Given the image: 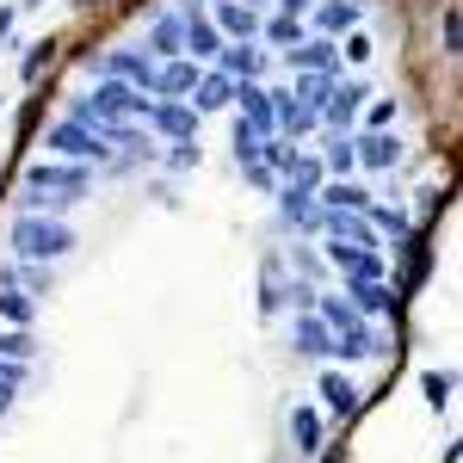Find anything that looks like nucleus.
I'll list each match as a JSON object with an SVG mask.
<instances>
[{
    "label": "nucleus",
    "mask_w": 463,
    "mask_h": 463,
    "mask_svg": "<svg viewBox=\"0 0 463 463\" xmlns=\"http://www.w3.org/2000/svg\"><path fill=\"white\" fill-rule=\"evenodd\" d=\"M80 248V229L69 216H43V211H19L6 222V253L13 260H37V266H62Z\"/></svg>",
    "instance_id": "1"
},
{
    "label": "nucleus",
    "mask_w": 463,
    "mask_h": 463,
    "mask_svg": "<svg viewBox=\"0 0 463 463\" xmlns=\"http://www.w3.org/2000/svg\"><path fill=\"white\" fill-rule=\"evenodd\" d=\"M43 155L50 161H80V167H106L111 161V143L93 130V124H74V118H56V124H43Z\"/></svg>",
    "instance_id": "2"
},
{
    "label": "nucleus",
    "mask_w": 463,
    "mask_h": 463,
    "mask_svg": "<svg viewBox=\"0 0 463 463\" xmlns=\"http://www.w3.org/2000/svg\"><path fill=\"white\" fill-rule=\"evenodd\" d=\"M19 185H32V192H62V198H93V185H99V174L93 167H80V161H50V155H37L32 167L19 174Z\"/></svg>",
    "instance_id": "3"
},
{
    "label": "nucleus",
    "mask_w": 463,
    "mask_h": 463,
    "mask_svg": "<svg viewBox=\"0 0 463 463\" xmlns=\"http://www.w3.org/2000/svg\"><path fill=\"white\" fill-rule=\"evenodd\" d=\"M316 408H321V420H327V427H353L358 414H364V390H358L340 364H321V377H316Z\"/></svg>",
    "instance_id": "4"
},
{
    "label": "nucleus",
    "mask_w": 463,
    "mask_h": 463,
    "mask_svg": "<svg viewBox=\"0 0 463 463\" xmlns=\"http://www.w3.org/2000/svg\"><path fill=\"white\" fill-rule=\"evenodd\" d=\"M377 87L364 80V74H340L334 87H327V99H321V130H358V111L371 99Z\"/></svg>",
    "instance_id": "5"
},
{
    "label": "nucleus",
    "mask_w": 463,
    "mask_h": 463,
    "mask_svg": "<svg viewBox=\"0 0 463 463\" xmlns=\"http://www.w3.org/2000/svg\"><path fill=\"white\" fill-rule=\"evenodd\" d=\"M198 124H204V118L185 106V99H155V93H148L143 130L155 137V143H192V137H198Z\"/></svg>",
    "instance_id": "6"
},
{
    "label": "nucleus",
    "mask_w": 463,
    "mask_h": 463,
    "mask_svg": "<svg viewBox=\"0 0 463 463\" xmlns=\"http://www.w3.org/2000/svg\"><path fill=\"white\" fill-rule=\"evenodd\" d=\"M155 69H161V62L148 56L143 43H111V50H99V74L137 87V93H155Z\"/></svg>",
    "instance_id": "7"
},
{
    "label": "nucleus",
    "mask_w": 463,
    "mask_h": 463,
    "mask_svg": "<svg viewBox=\"0 0 463 463\" xmlns=\"http://www.w3.org/2000/svg\"><path fill=\"white\" fill-rule=\"evenodd\" d=\"M279 229H290V235H321V204L309 185H297V179H279Z\"/></svg>",
    "instance_id": "8"
},
{
    "label": "nucleus",
    "mask_w": 463,
    "mask_h": 463,
    "mask_svg": "<svg viewBox=\"0 0 463 463\" xmlns=\"http://www.w3.org/2000/svg\"><path fill=\"white\" fill-rule=\"evenodd\" d=\"M279 62H285L290 74H346V62H340V43L334 37H303V43H290V50H279Z\"/></svg>",
    "instance_id": "9"
},
{
    "label": "nucleus",
    "mask_w": 463,
    "mask_h": 463,
    "mask_svg": "<svg viewBox=\"0 0 463 463\" xmlns=\"http://www.w3.org/2000/svg\"><path fill=\"white\" fill-rule=\"evenodd\" d=\"M229 111H235V124H248L253 137H279V124H272V93H266V80H235V93H229Z\"/></svg>",
    "instance_id": "10"
},
{
    "label": "nucleus",
    "mask_w": 463,
    "mask_h": 463,
    "mask_svg": "<svg viewBox=\"0 0 463 463\" xmlns=\"http://www.w3.org/2000/svg\"><path fill=\"white\" fill-rule=\"evenodd\" d=\"M340 297H346V303H353L358 316L364 321H402V309H408V303H402V297H395V285L390 279H364V285H340Z\"/></svg>",
    "instance_id": "11"
},
{
    "label": "nucleus",
    "mask_w": 463,
    "mask_h": 463,
    "mask_svg": "<svg viewBox=\"0 0 463 463\" xmlns=\"http://www.w3.org/2000/svg\"><path fill=\"white\" fill-rule=\"evenodd\" d=\"M358 174H395L402 167V137L395 130H353Z\"/></svg>",
    "instance_id": "12"
},
{
    "label": "nucleus",
    "mask_w": 463,
    "mask_h": 463,
    "mask_svg": "<svg viewBox=\"0 0 463 463\" xmlns=\"http://www.w3.org/2000/svg\"><path fill=\"white\" fill-rule=\"evenodd\" d=\"M260 6L248 0H211V25L222 32V43H260Z\"/></svg>",
    "instance_id": "13"
},
{
    "label": "nucleus",
    "mask_w": 463,
    "mask_h": 463,
    "mask_svg": "<svg viewBox=\"0 0 463 463\" xmlns=\"http://www.w3.org/2000/svg\"><path fill=\"white\" fill-rule=\"evenodd\" d=\"M211 69H222L229 80H266L272 74V50L266 43H222Z\"/></svg>",
    "instance_id": "14"
},
{
    "label": "nucleus",
    "mask_w": 463,
    "mask_h": 463,
    "mask_svg": "<svg viewBox=\"0 0 463 463\" xmlns=\"http://www.w3.org/2000/svg\"><path fill=\"white\" fill-rule=\"evenodd\" d=\"M303 25H309L316 37H334V43H340L346 32H358V25H364V6H358V0H316Z\"/></svg>",
    "instance_id": "15"
},
{
    "label": "nucleus",
    "mask_w": 463,
    "mask_h": 463,
    "mask_svg": "<svg viewBox=\"0 0 463 463\" xmlns=\"http://www.w3.org/2000/svg\"><path fill=\"white\" fill-rule=\"evenodd\" d=\"M364 222L377 229V241H383V253H395V248H402V241H408V235H414V229H420V222H414V216L402 211L395 198H377V204L364 211Z\"/></svg>",
    "instance_id": "16"
},
{
    "label": "nucleus",
    "mask_w": 463,
    "mask_h": 463,
    "mask_svg": "<svg viewBox=\"0 0 463 463\" xmlns=\"http://www.w3.org/2000/svg\"><path fill=\"white\" fill-rule=\"evenodd\" d=\"M290 353L334 364V334H327V321H321L316 309H309V316H290Z\"/></svg>",
    "instance_id": "17"
},
{
    "label": "nucleus",
    "mask_w": 463,
    "mask_h": 463,
    "mask_svg": "<svg viewBox=\"0 0 463 463\" xmlns=\"http://www.w3.org/2000/svg\"><path fill=\"white\" fill-rule=\"evenodd\" d=\"M0 279H13L32 303H50V297H56V266H37V260H13V253H6V260H0Z\"/></svg>",
    "instance_id": "18"
},
{
    "label": "nucleus",
    "mask_w": 463,
    "mask_h": 463,
    "mask_svg": "<svg viewBox=\"0 0 463 463\" xmlns=\"http://www.w3.org/2000/svg\"><path fill=\"white\" fill-rule=\"evenodd\" d=\"M290 445L303 458H321L327 451V420H321L316 402H290Z\"/></svg>",
    "instance_id": "19"
},
{
    "label": "nucleus",
    "mask_w": 463,
    "mask_h": 463,
    "mask_svg": "<svg viewBox=\"0 0 463 463\" xmlns=\"http://www.w3.org/2000/svg\"><path fill=\"white\" fill-rule=\"evenodd\" d=\"M143 50L155 56V62H174V56H185V37H179V13H174V6H161V13L143 25Z\"/></svg>",
    "instance_id": "20"
},
{
    "label": "nucleus",
    "mask_w": 463,
    "mask_h": 463,
    "mask_svg": "<svg viewBox=\"0 0 463 463\" xmlns=\"http://www.w3.org/2000/svg\"><path fill=\"white\" fill-rule=\"evenodd\" d=\"M316 204L321 211H371V204H377V192H371V185H358V179H321L316 185Z\"/></svg>",
    "instance_id": "21"
},
{
    "label": "nucleus",
    "mask_w": 463,
    "mask_h": 463,
    "mask_svg": "<svg viewBox=\"0 0 463 463\" xmlns=\"http://www.w3.org/2000/svg\"><path fill=\"white\" fill-rule=\"evenodd\" d=\"M229 93H235V80H229L222 69H204V74H198V87L185 93V106L198 111V118H216V111H229Z\"/></svg>",
    "instance_id": "22"
},
{
    "label": "nucleus",
    "mask_w": 463,
    "mask_h": 463,
    "mask_svg": "<svg viewBox=\"0 0 463 463\" xmlns=\"http://www.w3.org/2000/svg\"><path fill=\"white\" fill-rule=\"evenodd\" d=\"M198 74H204V62H192V56L161 62V69H155V99H185V93L198 87Z\"/></svg>",
    "instance_id": "23"
},
{
    "label": "nucleus",
    "mask_w": 463,
    "mask_h": 463,
    "mask_svg": "<svg viewBox=\"0 0 463 463\" xmlns=\"http://www.w3.org/2000/svg\"><path fill=\"white\" fill-rule=\"evenodd\" d=\"M285 253L279 248H266V260H260V316L272 321V316H285Z\"/></svg>",
    "instance_id": "24"
},
{
    "label": "nucleus",
    "mask_w": 463,
    "mask_h": 463,
    "mask_svg": "<svg viewBox=\"0 0 463 463\" xmlns=\"http://www.w3.org/2000/svg\"><path fill=\"white\" fill-rule=\"evenodd\" d=\"M321 174H327V179H358L353 130H327V143H321Z\"/></svg>",
    "instance_id": "25"
},
{
    "label": "nucleus",
    "mask_w": 463,
    "mask_h": 463,
    "mask_svg": "<svg viewBox=\"0 0 463 463\" xmlns=\"http://www.w3.org/2000/svg\"><path fill=\"white\" fill-rule=\"evenodd\" d=\"M56 56H62V37H56V32L32 37V43H25V56H19V80H25V87H37V80L50 74V62H56Z\"/></svg>",
    "instance_id": "26"
},
{
    "label": "nucleus",
    "mask_w": 463,
    "mask_h": 463,
    "mask_svg": "<svg viewBox=\"0 0 463 463\" xmlns=\"http://www.w3.org/2000/svg\"><path fill=\"white\" fill-rule=\"evenodd\" d=\"M37 316H43V303H32L13 279H0V327H37Z\"/></svg>",
    "instance_id": "27"
},
{
    "label": "nucleus",
    "mask_w": 463,
    "mask_h": 463,
    "mask_svg": "<svg viewBox=\"0 0 463 463\" xmlns=\"http://www.w3.org/2000/svg\"><path fill=\"white\" fill-rule=\"evenodd\" d=\"M420 395H427L432 414H451V395H458V371H451V364H427V371H420Z\"/></svg>",
    "instance_id": "28"
},
{
    "label": "nucleus",
    "mask_w": 463,
    "mask_h": 463,
    "mask_svg": "<svg viewBox=\"0 0 463 463\" xmlns=\"http://www.w3.org/2000/svg\"><path fill=\"white\" fill-rule=\"evenodd\" d=\"M303 37H309V25H303V19H290V13H266V19H260V43H266L272 56L290 50V43H303Z\"/></svg>",
    "instance_id": "29"
},
{
    "label": "nucleus",
    "mask_w": 463,
    "mask_h": 463,
    "mask_svg": "<svg viewBox=\"0 0 463 463\" xmlns=\"http://www.w3.org/2000/svg\"><path fill=\"white\" fill-rule=\"evenodd\" d=\"M395 118H402V99L395 93H371L364 111H358V130H395Z\"/></svg>",
    "instance_id": "30"
},
{
    "label": "nucleus",
    "mask_w": 463,
    "mask_h": 463,
    "mask_svg": "<svg viewBox=\"0 0 463 463\" xmlns=\"http://www.w3.org/2000/svg\"><path fill=\"white\" fill-rule=\"evenodd\" d=\"M340 74H290L285 87H290V99H303V106H316V118H321V99H327V87H334Z\"/></svg>",
    "instance_id": "31"
},
{
    "label": "nucleus",
    "mask_w": 463,
    "mask_h": 463,
    "mask_svg": "<svg viewBox=\"0 0 463 463\" xmlns=\"http://www.w3.org/2000/svg\"><path fill=\"white\" fill-rule=\"evenodd\" d=\"M167 174H198V161H204V148H198V137L192 143H161V155H155Z\"/></svg>",
    "instance_id": "32"
},
{
    "label": "nucleus",
    "mask_w": 463,
    "mask_h": 463,
    "mask_svg": "<svg viewBox=\"0 0 463 463\" xmlns=\"http://www.w3.org/2000/svg\"><path fill=\"white\" fill-rule=\"evenodd\" d=\"M0 358L32 364V358H37V327H0Z\"/></svg>",
    "instance_id": "33"
},
{
    "label": "nucleus",
    "mask_w": 463,
    "mask_h": 463,
    "mask_svg": "<svg viewBox=\"0 0 463 463\" xmlns=\"http://www.w3.org/2000/svg\"><path fill=\"white\" fill-rule=\"evenodd\" d=\"M458 37H463L458 0H439V50H445V56H458Z\"/></svg>",
    "instance_id": "34"
},
{
    "label": "nucleus",
    "mask_w": 463,
    "mask_h": 463,
    "mask_svg": "<svg viewBox=\"0 0 463 463\" xmlns=\"http://www.w3.org/2000/svg\"><path fill=\"white\" fill-rule=\"evenodd\" d=\"M285 179H297V185H309V192H316L321 179H327V174H321V155H316V148H297V161H290Z\"/></svg>",
    "instance_id": "35"
},
{
    "label": "nucleus",
    "mask_w": 463,
    "mask_h": 463,
    "mask_svg": "<svg viewBox=\"0 0 463 463\" xmlns=\"http://www.w3.org/2000/svg\"><path fill=\"white\" fill-rule=\"evenodd\" d=\"M279 297H285V309H297V316H309V309H316V285H309V279H285Z\"/></svg>",
    "instance_id": "36"
},
{
    "label": "nucleus",
    "mask_w": 463,
    "mask_h": 463,
    "mask_svg": "<svg viewBox=\"0 0 463 463\" xmlns=\"http://www.w3.org/2000/svg\"><path fill=\"white\" fill-rule=\"evenodd\" d=\"M229 148H235V167H253V161H260V137H253L248 124L229 130Z\"/></svg>",
    "instance_id": "37"
},
{
    "label": "nucleus",
    "mask_w": 463,
    "mask_h": 463,
    "mask_svg": "<svg viewBox=\"0 0 463 463\" xmlns=\"http://www.w3.org/2000/svg\"><path fill=\"white\" fill-rule=\"evenodd\" d=\"M290 266H297V279H309V285H316L321 272H327V266H321V253H316V248H290Z\"/></svg>",
    "instance_id": "38"
},
{
    "label": "nucleus",
    "mask_w": 463,
    "mask_h": 463,
    "mask_svg": "<svg viewBox=\"0 0 463 463\" xmlns=\"http://www.w3.org/2000/svg\"><path fill=\"white\" fill-rule=\"evenodd\" d=\"M13 32H19V0H0V50H13Z\"/></svg>",
    "instance_id": "39"
},
{
    "label": "nucleus",
    "mask_w": 463,
    "mask_h": 463,
    "mask_svg": "<svg viewBox=\"0 0 463 463\" xmlns=\"http://www.w3.org/2000/svg\"><path fill=\"white\" fill-rule=\"evenodd\" d=\"M241 179H248V185H260V192H279V179L266 174V167H260V161H253V167H241Z\"/></svg>",
    "instance_id": "40"
},
{
    "label": "nucleus",
    "mask_w": 463,
    "mask_h": 463,
    "mask_svg": "<svg viewBox=\"0 0 463 463\" xmlns=\"http://www.w3.org/2000/svg\"><path fill=\"white\" fill-rule=\"evenodd\" d=\"M266 6H272V13H290V19H309L316 0H266Z\"/></svg>",
    "instance_id": "41"
},
{
    "label": "nucleus",
    "mask_w": 463,
    "mask_h": 463,
    "mask_svg": "<svg viewBox=\"0 0 463 463\" xmlns=\"http://www.w3.org/2000/svg\"><path fill=\"white\" fill-rule=\"evenodd\" d=\"M74 13H80V19H93V13H99V6H111V0H69Z\"/></svg>",
    "instance_id": "42"
},
{
    "label": "nucleus",
    "mask_w": 463,
    "mask_h": 463,
    "mask_svg": "<svg viewBox=\"0 0 463 463\" xmlns=\"http://www.w3.org/2000/svg\"><path fill=\"white\" fill-rule=\"evenodd\" d=\"M13 402H19V390H13V383H0V420L13 414Z\"/></svg>",
    "instance_id": "43"
},
{
    "label": "nucleus",
    "mask_w": 463,
    "mask_h": 463,
    "mask_svg": "<svg viewBox=\"0 0 463 463\" xmlns=\"http://www.w3.org/2000/svg\"><path fill=\"white\" fill-rule=\"evenodd\" d=\"M439 463H463V445H458V439H451V445L439 451Z\"/></svg>",
    "instance_id": "44"
},
{
    "label": "nucleus",
    "mask_w": 463,
    "mask_h": 463,
    "mask_svg": "<svg viewBox=\"0 0 463 463\" xmlns=\"http://www.w3.org/2000/svg\"><path fill=\"white\" fill-rule=\"evenodd\" d=\"M25 13H43V0H19V19H25Z\"/></svg>",
    "instance_id": "45"
},
{
    "label": "nucleus",
    "mask_w": 463,
    "mask_h": 463,
    "mask_svg": "<svg viewBox=\"0 0 463 463\" xmlns=\"http://www.w3.org/2000/svg\"><path fill=\"white\" fill-rule=\"evenodd\" d=\"M0 185H6V148H0Z\"/></svg>",
    "instance_id": "46"
}]
</instances>
